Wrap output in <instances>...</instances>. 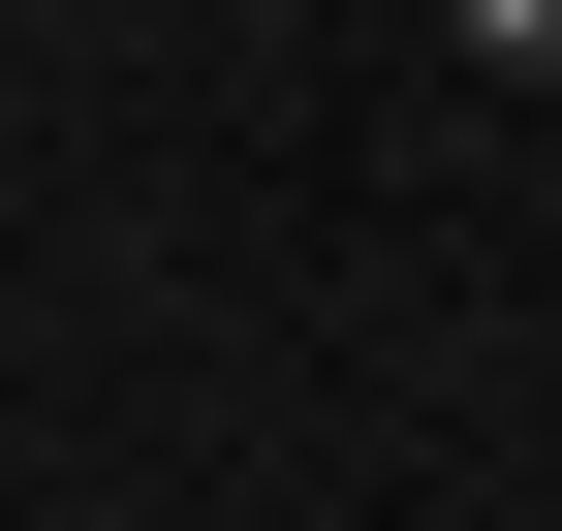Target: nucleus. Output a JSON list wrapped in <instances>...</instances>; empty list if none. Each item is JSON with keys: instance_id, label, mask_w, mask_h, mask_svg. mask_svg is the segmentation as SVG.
I'll return each mask as SVG.
<instances>
[{"instance_id": "f257e3e1", "label": "nucleus", "mask_w": 562, "mask_h": 531, "mask_svg": "<svg viewBox=\"0 0 562 531\" xmlns=\"http://www.w3.org/2000/svg\"><path fill=\"white\" fill-rule=\"evenodd\" d=\"M438 32H469V63H501V94H562V0H438Z\"/></svg>"}]
</instances>
